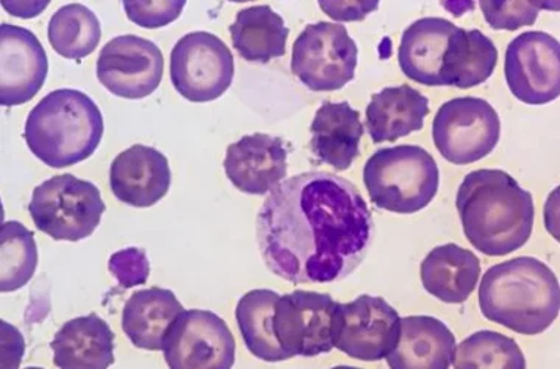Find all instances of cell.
I'll return each instance as SVG.
<instances>
[{
    "instance_id": "6da1fadb",
    "label": "cell",
    "mask_w": 560,
    "mask_h": 369,
    "mask_svg": "<svg viewBox=\"0 0 560 369\" xmlns=\"http://www.w3.org/2000/svg\"><path fill=\"white\" fill-rule=\"evenodd\" d=\"M373 233L375 223L358 186L328 172L280 182L257 218L262 261L292 284L347 278L366 258Z\"/></svg>"
},
{
    "instance_id": "7a4b0ae2",
    "label": "cell",
    "mask_w": 560,
    "mask_h": 369,
    "mask_svg": "<svg viewBox=\"0 0 560 369\" xmlns=\"http://www.w3.org/2000/svg\"><path fill=\"white\" fill-rule=\"evenodd\" d=\"M456 207L466 239L486 256H508L532 239L533 195L506 172H470L457 191Z\"/></svg>"
},
{
    "instance_id": "3957f363",
    "label": "cell",
    "mask_w": 560,
    "mask_h": 369,
    "mask_svg": "<svg viewBox=\"0 0 560 369\" xmlns=\"http://www.w3.org/2000/svg\"><path fill=\"white\" fill-rule=\"evenodd\" d=\"M479 308L488 321L517 334L545 333L559 315L558 278L536 257L499 263L483 274Z\"/></svg>"
},
{
    "instance_id": "277c9868",
    "label": "cell",
    "mask_w": 560,
    "mask_h": 369,
    "mask_svg": "<svg viewBox=\"0 0 560 369\" xmlns=\"http://www.w3.org/2000/svg\"><path fill=\"white\" fill-rule=\"evenodd\" d=\"M104 130V117L92 97L75 89H58L30 112L24 139L34 157L49 168L63 169L92 157Z\"/></svg>"
},
{
    "instance_id": "5b68a950",
    "label": "cell",
    "mask_w": 560,
    "mask_h": 369,
    "mask_svg": "<svg viewBox=\"0 0 560 369\" xmlns=\"http://www.w3.org/2000/svg\"><path fill=\"white\" fill-rule=\"evenodd\" d=\"M363 181L377 209L413 215L439 193V164L422 147L382 148L366 161Z\"/></svg>"
},
{
    "instance_id": "8992f818",
    "label": "cell",
    "mask_w": 560,
    "mask_h": 369,
    "mask_svg": "<svg viewBox=\"0 0 560 369\" xmlns=\"http://www.w3.org/2000/svg\"><path fill=\"white\" fill-rule=\"evenodd\" d=\"M28 211L40 232L75 243L96 231L105 205L96 185L66 173L34 188Z\"/></svg>"
},
{
    "instance_id": "52a82bcc",
    "label": "cell",
    "mask_w": 560,
    "mask_h": 369,
    "mask_svg": "<svg viewBox=\"0 0 560 369\" xmlns=\"http://www.w3.org/2000/svg\"><path fill=\"white\" fill-rule=\"evenodd\" d=\"M359 48L346 25L319 21L300 33L291 70L313 92L339 91L354 79Z\"/></svg>"
},
{
    "instance_id": "ba28073f",
    "label": "cell",
    "mask_w": 560,
    "mask_h": 369,
    "mask_svg": "<svg viewBox=\"0 0 560 369\" xmlns=\"http://www.w3.org/2000/svg\"><path fill=\"white\" fill-rule=\"evenodd\" d=\"M502 122L493 105L475 96L454 97L441 105L432 123L436 150L450 163L472 164L494 151Z\"/></svg>"
},
{
    "instance_id": "9c48e42d",
    "label": "cell",
    "mask_w": 560,
    "mask_h": 369,
    "mask_svg": "<svg viewBox=\"0 0 560 369\" xmlns=\"http://www.w3.org/2000/svg\"><path fill=\"white\" fill-rule=\"evenodd\" d=\"M170 76L174 89L190 103H211L231 88L235 61L213 33H188L170 55Z\"/></svg>"
},
{
    "instance_id": "30bf717a",
    "label": "cell",
    "mask_w": 560,
    "mask_h": 369,
    "mask_svg": "<svg viewBox=\"0 0 560 369\" xmlns=\"http://www.w3.org/2000/svg\"><path fill=\"white\" fill-rule=\"evenodd\" d=\"M400 335V316L382 297L359 296L337 303L334 312V347L350 358L377 362L387 358Z\"/></svg>"
},
{
    "instance_id": "8fae6325",
    "label": "cell",
    "mask_w": 560,
    "mask_h": 369,
    "mask_svg": "<svg viewBox=\"0 0 560 369\" xmlns=\"http://www.w3.org/2000/svg\"><path fill=\"white\" fill-rule=\"evenodd\" d=\"M163 351L172 369H229L235 365L236 343L222 318L190 309L170 325Z\"/></svg>"
},
{
    "instance_id": "7c38bea8",
    "label": "cell",
    "mask_w": 560,
    "mask_h": 369,
    "mask_svg": "<svg viewBox=\"0 0 560 369\" xmlns=\"http://www.w3.org/2000/svg\"><path fill=\"white\" fill-rule=\"evenodd\" d=\"M337 301L325 292L296 290L279 297L273 330L291 358H314L334 349L332 326Z\"/></svg>"
},
{
    "instance_id": "4fadbf2b",
    "label": "cell",
    "mask_w": 560,
    "mask_h": 369,
    "mask_svg": "<svg viewBox=\"0 0 560 369\" xmlns=\"http://www.w3.org/2000/svg\"><path fill=\"white\" fill-rule=\"evenodd\" d=\"M504 76L516 100L528 105H545L560 93V45L545 32H527L509 44L504 55Z\"/></svg>"
},
{
    "instance_id": "5bb4252c",
    "label": "cell",
    "mask_w": 560,
    "mask_h": 369,
    "mask_svg": "<svg viewBox=\"0 0 560 369\" xmlns=\"http://www.w3.org/2000/svg\"><path fill=\"white\" fill-rule=\"evenodd\" d=\"M97 79L113 95L143 100L159 89L164 58L154 42L135 35L118 36L102 48Z\"/></svg>"
},
{
    "instance_id": "9a60e30c",
    "label": "cell",
    "mask_w": 560,
    "mask_h": 369,
    "mask_svg": "<svg viewBox=\"0 0 560 369\" xmlns=\"http://www.w3.org/2000/svg\"><path fill=\"white\" fill-rule=\"evenodd\" d=\"M44 45L33 32L19 25H0V104H27L48 78Z\"/></svg>"
},
{
    "instance_id": "2e32d148",
    "label": "cell",
    "mask_w": 560,
    "mask_h": 369,
    "mask_svg": "<svg viewBox=\"0 0 560 369\" xmlns=\"http://www.w3.org/2000/svg\"><path fill=\"white\" fill-rule=\"evenodd\" d=\"M223 165L229 181L241 193L266 195L285 181L288 150L280 138L247 135L228 147Z\"/></svg>"
},
{
    "instance_id": "e0dca14e",
    "label": "cell",
    "mask_w": 560,
    "mask_h": 369,
    "mask_svg": "<svg viewBox=\"0 0 560 369\" xmlns=\"http://www.w3.org/2000/svg\"><path fill=\"white\" fill-rule=\"evenodd\" d=\"M172 171L167 157L147 146H133L120 152L109 169L113 194L127 206L145 209L167 195Z\"/></svg>"
},
{
    "instance_id": "ac0fdd59",
    "label": "cell",
    "mask_w": 560,
    "mask_h": 369,
    "mask_svg": "<svg viewBox=\"0 0 560 369\" xmlns=\"http://www.w3.org/2000/svg\"><path fill=\"white\" fill-rule=\"evenodd\" d=\"M457 25L445 19L428 16L415 21L402 33L398 64L402 74L423 87H444L443 66L450 37Z\"/></svg>"
},
{
    "instance_id": "d6986e66",
    "label": "cell",
    "mask_w": 560,
    "mask_h": 369,
    "mask_svg": "<svg viewBox=\"0 0 560 369\" xmlns=\"http://www.w3.org/2000/svg\"><path fill=\"white\" fill-rule=\"evenodd\" d=\"M456 338L434 316L400 318V335L387 362L393 369H447L453 362Z\"/></svg>"
},
{
    "instance_id": "ffe728a7",
    "label": "cell",
    "mask_w": 560,
    "mask_h": 369,
    "mask_svg": "<svg viewBox=\"0 0 560 369\" xmlns=\"http://www.w3.org/2000/svg\"><path fill=\"white\" fill-rule=\"evenodd\" d=\"M310 148L320 163L339 172L348 171L360 155L364 127L358 109L350 103H324L310 127Z\"/></svg>"
},
{
    "instance_id": "44dd1931",
    "label": "cell",
    "mask_w": 560,
    "mask_h": 369,
    "mask_svg": "<svg viewBox=\"0 0 560 369\" xmlns=\"http://www.w3.org/2000/svg\"><path fill=\"white\" fill-rule=\"evenodd\" d=\"M50 349L55 367L61 369H105L116 360L113 330L96 313L66 322Z\"/></svg>"
},
{
    "instance_id": "7402d4cb",
    "label": "cell",
    "mask_w": 560,
    "mask_h": 369,
    "mask_svg": "<svg viewBox=\"0 0 560 369\" xmlns=\"http://www.w3.org/2000/svg\"><path fill=\"white\" fill-rule=\"evenodd\" d=\"M430 100L409 84L382 89L366 108V127L375 143L396 142L422 130Z\"/></svg>"
},
{
    "instance_id": "603a6c76",
    "label": "cell",
    "mask_w": 560,
    "mask_h": 369,
    "mask_svg": "<svg viewBox=\"0 0 560 369\" xmlns=\"http://www.w3.org/2000/svg\"><path fill=\"white\" fill-rule=\"evenodd\" d=\"M481 275V263L472 252L457 244H445L428 253L420 265L423 288L448 304L465 303Z\"/></svg>"
},
{
    "instance_id": "cb8c5ba5",
    "label": "cell",
    "mask_w": 560,
    "mask_h": 369,
    "mask_svg": "<svg viewBox=\"0 0 560 369\" xmlns=\"http://www.w3.org/2000/svg\"><path fill=\"white\" fill-rule=\"evenodd\" d=\"M184 311L173 291L160 287L139 290L130 296L122 309V331L138 349L163 350L170 325Z\"/></svg>"
},
{
    "instance_id": "d4e9b609",
    "label": "cell",
    "mask_w": 560,
    "mask_h": 369,
    "mask_svg": "<svg viewBox=\"0 0 560 369\" xmlns=\"http://www.w3.org/2000/svg\"><path fill=\"white\" fill-rule=\"evenodd\" d=\"M229 32L233 48L248 62L267 64L287 54L290 28L269 5L241 10Z\"/></svg>"
},
{
    "instance_id": "484cf974",
    "label": "cell",
    "mask_w": 560,
    "mask_h": 369,
    "mask_svg": "<svg viewBox=\"0 0 560 369\" xmlns=\"http://www.w3.org/2000/svg\"><path fill=\"white\" fill-rule=\"evenodd\" d=\"M499 50L479 30L457 27L444 57V87L469 89L487 82L498 67Z\"/></svg>"
},
{
    "instance_id": "4316f807",
    "label": "cell",
    "mask_w": 560,
    "mask_h": 369,
    "mask_svg": "<svg viewBox=\"0 0 560 369\" xmlns=\"http://www.w3.org/2000/svg\"><path fill=\"white\" fill-rule=\"evenodd\" d=\"M279 295L276 291L253 290L237 301L236 322L245 346L256 358L266 362H282L291 356L276 338L273 316Z\"/></svg>"
},
{
    "instance_id": "83f0119b",
    "label": "cell",
    "mask_w": 560,
    "mask_h": 369,
    "mask_svg": "<svg viewBox=\"0 0 560 369\" xmlns=\"http://www.w3.org/2000/svg\"><path fill=\"white\" fill-rule=\"evenodd\" d=\"M101 36L100 20L82 3L59 8L49 21V44L67 59L80 61L89 57L100 45Z\"/></svg>"
},
{
    "instance_id": "f1b7e54d",
    "label": "cell",
    "mask_w": 560,
    "mask_h": 369,
    "mask_svg": "<svg viewBox=\"0 0 560 369\" xmlns=\"http://www.w3.org/2000/svg\"><path fill=\"white\" fill-rule=\"evenodd\" d=\"M39 254L34 233L16 220L0 231V290L12 292L27 286L36 273Z\"/></svg>"
},
{
    "instance_id": "f546056e",
    "label": "cell",
    "mask_w": 560,
    "mask_h": 369,
    "mask_svg": "<svg viewBox=\"0 0 560 369\" xmlns=\"http://www.w3.org/2000/svg\"><path fill=\"white\" fill-rule=\"evenodd\" d=\"M454 368L525 369L527 360L521 347L508 335L495 331H478L454 350Z\"/></svg>"
},
{
    "instance_id": "4dcf8cb0",
    "label": "cell",
    "mask_w": 560,
    "mask_h": 369,
    "mask_svg": "<svg viewBox=\"0 0 560 369\" xmlns=\"http://www.w3.org/2000/svg\"><path fill=\"white\" fill-rule=\"evenodd\" d=\"M479 7H481L483 19L491 28L508 30V32H515L517 28L533 25L541 10L558 11L559 8L551 3L517 2V0H513V2L483 0Z\"/></svg>"
},
{
    "instance_id": "1f68e13d",
    "label": "cell",
    "mask_w": 560,
    "mask_h": 369,
    "mask_svg": "<svg viewBox=\"0 0 560 369\" xmlns=\"http://www.w3.org/2000/svg\"><path fill=\"white\" fill-rule=\"evenodd\" d=\"M127 19L143 28H161L172 24L182 15L185 0H148V2H122Z\"/></svg>"
},
{
    "instance_id": "d6a6232c",
    "label": "cell",
    "mask_w": 560,
    "mask_h": 369,
    "mask_svg": "<svg viewBox=\"0 0 560 369\" xmlns=\"http://www.w3.org/2000/svg\"><path fill=\"white\" fill-rule=\"evenodd\" d=\"M109 273L122 288L143 286L150 277L151 265L145 250L125 249L109 257Z\"/></svg>"
},
{
    "instance_id": "836d02e7",
    "label": "cell",
    "mask_w": 560,
    "mask_h": 369,
    "mask_svg": "<svg viewBox=\"0 0 560 369\" xmlns=\"http://www.w3.org/2000/svg\"><path fill=\"white\" fill-rule=\"evenodd\" d=\"M319 7L326 15L337 21H343V23H350V21H362L375 12L380 8L377 2H320Z\"/></svg>"
}]
</instances>
